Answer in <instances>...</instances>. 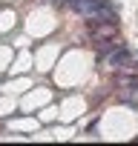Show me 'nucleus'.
Returning a JSON list of instances; mask_svg holds the SVG:
<instances>
[{"label": "nucleus", "instance_id": "obj_2", "mask_svg": "<svg viewBox=\"0 0 138 146\" xmlns=\"http://www.w3.org/2000/svg\"><path fill=\"white\" fill-rule=\"evenodd\" d=\"M89 29H92V35L98 40H112L115 32H118V23H112V20H89Z\"/></svg>", "mask_w": 138, "mask_h": 146}, {"label": "nucleus", "instance_id": "obj_1", "mask_svg": "<svg viewBox=\"0 0 138 146\" xmlns=\"http://www.w3.org/2000/svg\"><path fill=\"white\" fill-rule=\"evenodd\" d=\"M129 60H132V54H129L124 46H115V43H112V46L104 52V63H107V66H112V69H121V66H124V63H129Z\"/></svg>", "mask_w": 138, "mask_h": 146}]
</instances>
